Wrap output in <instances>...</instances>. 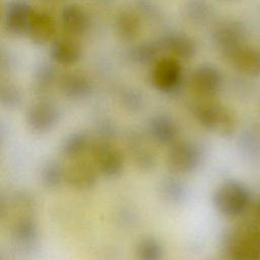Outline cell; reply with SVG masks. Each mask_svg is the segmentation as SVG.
Returning <instances> with one entry per match:
<instances>
[{
	"mask_svg": "<svg viewBox=\"0 0 260 260\" xmlns=\"http://www.w3.org/2000/svg\"><path fill=\"white\" fill-rule=\"evenodd\" d=\"M222 249L228 260H260V225L246 221L232 228Z\"/></svg>",
	"mask_w": 260,
	"mask_h": 260,
	"instance_id": "cell-1",
	"label": "cell"
},
{
	"mask_svg": "<svg viewBox=\"0 0 260 260\" xmlns=\"http://www.w3.org/2000/svg\"><path fill=\"white\" fill-rule=\"evenodd\" d=\"M197 121L205 128L222 136H230L237 126L234 112L212 99H199L191 107Z\"/></svg>",
	"mask_w": 260,
	"mask_h": 260,
	"instance_id": "cell-2",
	"label": "cell"
},
{
	"mask_svg": "<svg viewBox=\"0 0 260 260\" xmlns=\"http://www.w3.org/2000/svg\"><path fill=\"white\" fill-rule=\"evenodd\" d=\"M252 195L249 188L237 180L221 183L213 194L215 208L224 216L239 217L250 207Z\"/></svg>",
	"mask_w": 260,
	"mask_h": 260,
	"instance_id": "cell-3",
	"label": "cell"
},
{
	"mask_svg": "<svg viewBox=\"0 0 260 260\" xmlns=\"http://www.w3.org/2000/svg\"><path fill=\"white\" fill-rule=\"evenodd\" d=\"M202 159V149L198 143L188 139H178L170 145L167 162L176 174H185L195 170Z\"/></svg>",
	"mask_w": 260,
	"mask_h": 260,
	"instance_id": "cell-4",
	"label": "cell"
},
{
	"mask_svg": "<svg viewBox=\"0 0 260 260\" xmlns=\"http://www.w3.org/2000/svg\"><path fill=\"white\" fill-rule=\"evenodd\" d=\"M222 84V75L213 64H200L191 72L189 85L199 99H212Z\"/></svg>",
	"mask_w": 260,
	"mask_h": 260,
	"instance_id": "cell-5",
	"label": "cell"
},
{
	"mask_svg": "<svg viewBox=\"0 0 260 260\" xmlns=\"http://www.w3.org/2000/svg\"><path fill=\"white\" fill-rule=\"evenodd\" d=\"M93 165L96 170L108 177L118 175L123 168L121 151L108 140L98 139L90 145Z\"/></svg>",
	"mask_w": 260,
	"mask_h": 260,
	"instance_id": "cell-6",
	"label": "cell"
},
{
	"mask_svg": "<svg viewBox=\"0 0 260 260\" xmlns=\"http://www.w3.org/2000/svg\"><path fill=\"white\" fill-rule=\"evenodd\" d=\"M212 38L216 47L225 57L239 46L246 44L247 29L241 21L225 19L215 26Z\"/></svg>",
	"mask_w": 260,
	"mask_h": 260,
	"instance_id": "cell-7",
	"label": "cell"
},
{
	"mask_svg": "<svg viewBox=\"0 0 260 260\" xmlns=\"http://www.w3.org/2000/svg\"><path fill=\"white\" fill-rule=\"evenodd\" d=\"M151 81L160 90L171 91L179 85L182 79V66L180 60L162 56L157 59L151 68Z\"/></svg>",
	"mask_w": 260,
	"mask_h": 260,
	"instance_id": "cell-8",
	"label": "cell"
},
{
	"mask_svg": "<svg viewBox=\"0 0 260 260\" xmlns=\"http://www.w3.org/2000/svg\"><path fill=\"white\" fill-rule=\"evenodd\" d=\"M58 119V110L54 103L41 99L32 103L26 112V123L36 132L50 130Z\"/></svg>",
	"mask_w": 260,
	"mask_h": 260,
	"instance_id": "cell-9",
	"label": "cell"
},
{
	"mask_svg": "<svg viewBox=\"0 0 260 260\" xmlns=\"http://www.w3.org/2000/svg\"><path fill=\"white\" fill-rule=\"evenodd\" d=\"M65 180L71 186L78 189H87L96 182V168L93 162L82 158L71 159L64 167Z\"/></svg>",
	"mask_w": 260,
	"mask_h": 260,
	"instance_id": "cell-10",
	"label": "cell"
},
{
	"mask_svg": "<svg viewBox=\"0 0 260 260\" xmlns=\"http://www.w3.org/2000/svg\"><path fill=\"white\" fill-rule=\"evenodd\" d=\"M225 58L240 72L249 76H260V50L243 44L229 53Z\"/></svg>",
	"mask_w": 260,
	"mask_h": 260,
	"instance_id": "cell-11",
	"label": "cell"
},
{
	"mask_svg": "<svg viewBox=\"0 0 260 260\" xmlns=\"http://www.w3.org/2000/svg\"><path fill=\"white\" fill-rule=\"evenodd\" d=\"M161 51L170 56L180 59L191 58L196 51V44L192 38L184 32H169L158 39Z\"/></svg>",
	"mask_w": 260,
	"mask_h": 260,
	"instance_id": "cell-12",
	"label": "cell"
},
{
	"mask_svg": "<svg viewBox=\"0 0 260 260\" xmlns=\"http://www.w3.org/2000/svg\"><path fill=\"white\" fill-rule=\"evenodd\" d=\"M32 12L34 8L26 1L11 2L4 14V23L7 30L13 34L26 32Z\"/></svg>",
	"mask_w": 260,
	"mask_h": 260,
	"instance_id": "cell-13",
	"label": "cell"
},
{
	"mask_svg": "<svg viewBox=\"0 0 260 260\" xmlns=\"http://www.w3.org/2000/svg\"><path fill=\"white\" fill-rule=\"evenodd\" d=\"M56 32V21L52 14L44 9H34L26 34L37 43L51 41Z\"/></svg>",
	"mask_w": 260,
	"mask_h": 260,
	"instance_id": "cell-14",
	"label": "cell"
},
{
	"mask_svg": "<svg viewBox=\"0 0 260 260\" xmlns=\"http://www.w3.org/2000/svg\"><path fill=\"white\" fill-rule=\"evenodd\" d=\"M148 132L157 142L172 145L178 140L179 128L175 120L167 114L153 115L148 121Z\"/></svg>",
	"mask_w": 260,
	"mask_h": 260,
	"instance_id": "cell-15",
	"label": "cell"
},
{
	"mask_svg": "<svg viewBox=\"0 0 260 260\" xmlns=\"http://www.w3.org/2000/svg\"><path fill=\"white\" fill-rule=\"evenodd\" d=\"M60 19L68 36L83 34L88 27V16L84 9L75 3L65 4L60 11Z\"/></svg>",
	"mask_w": 260,
	"mask_h": 260,
	"instance_id": "cell-16",
	"label": "cell"
},
{
	"mask_svg": "<svg viewBox=\"0 0 260 260\" xmlns=\"http://www.w3.org/2000/svg\"><path fill=\"white\" fill-rule=\"evenodd\" d=\"M128 147L134 162L142 170H149L155 165V153L139 132H131L128 135Z\"/></svg>",
	"mask_w": 260,
	"mask_h": 260,
	"instance_id": "cell-17",
	"label": "cell"
},
{
	"mask_svg": "<svg viewBox=\"0 0 260 260\" xmlns=\"http://www.w3.org/2000/svg\"><path fill=\"white\" fill-rule=\"evenodd\" d=\"M61 91L68 98L80 99L88 94L91 84L89 78L81 71L65 72L58 80Z\"/></svg>",
	"mask_w": 260,
	"mask_h": 260,
	"instance_id": "cell-18",
	"label": "cell"
},
{
	"mask_svg": "<svg viewBox=\"0 0 260 260\" xmlns=\"http://www.w3.org/2000/svg\"><path fill=\"white\" fill-rule=\"evenodd\" d=\"M50 54L54 61L60 64H72L80 56V46L71 36L56 38L51 43Z\"/></svg>",
	"mask_w": 260,
	"mask_h": 260,
	"instance_id": "cell-19",
	"label": "cell"
},
{
	"mask_svg": "<svg viewBox=\"0 0 260 260\" xmlns=\"http://www.w3.org/2000/svg\"><path fill=\"white\" fill-rule=\"evenodd\" d=\"M115 26L118 35L125 40H132L140 31V16L133 9H122L116 16Z\"/></svg>",
	"mask_w": 260,
	"mask_h": 260,
	"instance_id": "cell-20",
	"label": "cell"
},
{
	"mask_svg": "<svg viewBox=\"0 0 260 260\" xmlns=\"http://www.w3.org/2000/svg\"><path fill=\"white\" fill-rule=\"evenodd\" d=\"M90 142L88 136L80 131L72 132L67 135L61 145L62 153L71 159L80 158V156L90 148Z\"/></svg>",
	"mask_w": 260,
	"mask_h": 260,
	"instance_id": "cell-21",
	"label": "cell"
},
{
	"mask_svg": "<svg viewBox=\"0 0 260 260\" xmlns=\"http://www.w3.org/2000/svg\"><path fill=\"white\" fill-rule=\"evenodd\" d=\"M161 52L162 51L158 40H145L131 48L130 58L139 64H147L151 62L154 63L160 58L159 55Z\"/></svg>",
	"mask_w": 260,
	"mask_h": 260,
	"instance_id": "cell-22",
	"label": "cell"
},
{
	"mask_svg": "<svg viewBox=\"0 0 260 260\" xmlns=\"http://www.w3.org/2000/svg\"><path fill=\"white\" fill-rule=\"evenodd\" d=\"M240 151L248 158H255L260 154V127L252 125L247 127L239 137Z\"/></svg>",
	"mask_w": 260,
	"mask_h": 260,
	"instance_id": "cell-23",
	"label": "cell"
},
{
	"mask_svg": "<svg viewBox=\"0 0 260 260\" xmlns=\"http://www.w3.org/2000/svg\"><path fill=\"white\" fill-rule=\"evenodd\" d=\"M159 190L162 197L172 203H180L187 196V186L178 177L169 176L161 180Z\"/></svg>",
	"mask_w": 260,
	"mask_h": 260,
	"instance_id": "cell-24",
	"label": "cell"
},
{
	"mask_svg": "<svg viewBox=\"0 0 260 260\" xmlns=\"http://www.w3.org/2000/svg\"><path fill=\"white\" fill-rule=\"evenodd\" d=\"M57 80L59 78L56 68L50 63H42L34 75V88L37 93L44 94L51 89Z\"/></svg>",
	"mask_w": 260,
	"mask_h": 260,
	"instance_id": "cell-25",
	"label": "cell"
},
{
	"mask_svg": "<svg viewBox=\"0 0 260 260\" xmlns=\"http://www.w3.org/2000/svg\"><path fill=\"white\" fill-rule=\"evenodd\" d=\"M211 6L201 0H192L185 3L184 15L190 22L194 24H203L211 16Z\"/></svg>",
	"mask_w": 260,
	"mask_h": 260,
	"instance_id": "cell-26",
	"label": "cell"
},
{
	"mask_svg": "<svg viewBox=\"0 0 260 260\" xmlns=\"http://www.w3.org/2000/svg\"><path fill=\"white\" fill-rule=\"evenodd\" d=\"M40 178L45 187L56 188L65 180L64 167H62L58 161L49 160L42 166Z\"/></svg>",
	"mask_w": 260,
	"mask_h": 260,
	"instance_id": "cell-27",
	"label": "cell"
},
{
	"mask_svg": "<svg viewBox=\"0 0 260 260\" xmlns=\"http://www.w3.org/2000/svg\"><path fill=\"white\" fill-rule=\"evenodd\" d=\"M13 233L15 238L22 244L31 243L37 235V229L34 219L27 214L18 217L14 223Z\"/></svg>",
	"mask_w": 260,
	"mask_h": 260,
	"instance_id": "cell-28",
	"label": "cell"
},
{
	"mask_svg": "<svg viewBox=\"0 0 260 260\" xmlns=\"http://www.w3.org/2000/svg\"><path fill=\"white\" fill-rule=\"evenodd\" d=\"M137 255L139 260H160L161 247L154 239L147 238L139 243Z\"/></svg>",
	"mask_w": 260,
	"mask_h": 260,
	"instance_id": "cell-29",
	"label": "cell"
},
{
	"mask_svg": "<svg viewBox=\"0 0 260 260\" xmlns=\"http://www.w3.org/2000/svg\"><path fill=\"white\" fill-rule=\"evenodd\" d=\"M0 100L1 104L5 107H17L21 102L20 89L10 81L2 82L0 89Z\"/></svg>",
	"mask_w": 260,
	"mask_h": 260,
	"instance_id": "cell-30",
	"label": "cell"
},
{
	"mask_svg": "<svg viewBox=\"0 0 260 260\" xmlns=\"http://www.w3.org/2000/svg\"><path fill=\"white\" fill-rule=\"evenodd\" d=\"M121 101L129 110H139L143 104V98L139 90L128 87L121 91Z\"/></svg>",
	"mask_w": 260,
	"mask_h": 260,
	"instance_id": "cell-31",
	"label": "cell"
},
{
	"mask_svg": "<svg viewBox=\"0 0 260 260\" xmlns=\"http://www.w3.org/2000/svg\"><path fill=\"white\" fill-rule=\"evenodd\" d=\"M255 216L257 218V221L260 222V200L257 202L255 207Z\"/></svg>",
	"mask_w": 260,
	"mask_h": 260,
	"instance_id": "cell-32",
	"label": "cell"
}]
</instances>
